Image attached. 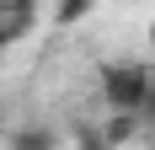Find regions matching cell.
Returning <instances> with one entry per match:
<instances>
[{
  "mask_svg": "<svg viewBox=\"0 0 155 150\" xmlns=\"http://www.w3.org/2000/svg\"><path fill=\"white\" fill-rule=\"evenodd\" d=\"M150 86H155V70L139 64V59H112V64H102V97H107V107H118L123 118L144 113Z\"/></svg>",
  "mask_w": 155,
  "mask_h": 150,
  "instance_id": "obj_1",
  "label": "cell"
},
{
  "mask_svg": "<svg viewBox=\"0 0 155 150\" xmlns=\"http://www.w3.org/2000/svg\"><path fill=\"white\" fill-rule=\"evenodd\" d=\"M32 22H38V5L32 0H0V54L11 43H21L32 32Z\"/></svg>",
  "mask_w": 155,
  "mask_h": 150,
  "instance_id": "obj_2",
  "label": "cell"
},
{
  "mask_svg": "<svg viewBox=\"0 0 155 150\" xmlns=\"http://www.w3.org/2000/svg\"><path fill=\"white\" fill-rule=\"evenodd\" d=\"M59 139L48 134V129H21V134H11V150H54Z\"/></svg>",
  "mask_w": 155,
  "mask_h": 150,
  "instance_id": "obj_3",
  "label": "cell"
},
{
  "mask_svg": "<svg viewBox=\"0 0 155 150\" xmlns=\"http://www.w3.org/2000/svg\"><path fill=\"white\" fill-rule=\"evenodd\" d=\"M150 48H155V22H150Z\"/></svg>",
  "mask_w": 155,
  "mask_h": 150,
  "instance_id": "obj_4",
  "label": "cell"
}]
</instances>
